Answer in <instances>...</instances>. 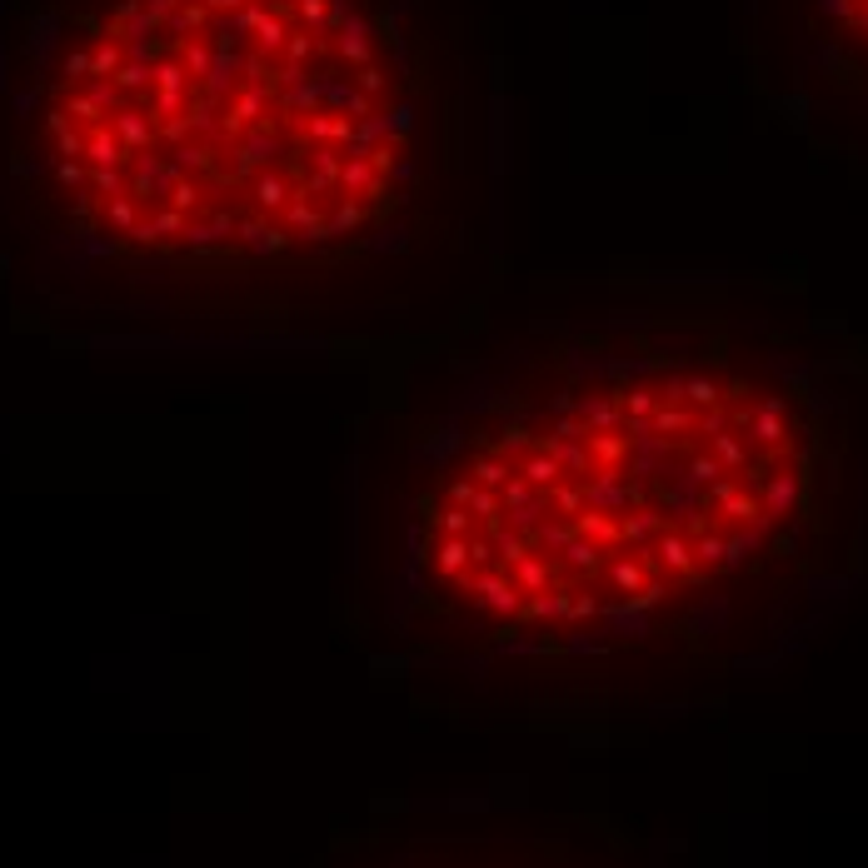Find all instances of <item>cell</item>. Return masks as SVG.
<instances>
[{"instance_id":"6da1fadb","label":"cell","mask_w":868,"mask_h":868,"mask_svg":"<svg viewBox=\"0 0 868 868\" xmlns=\"http://www.w3.org/2000/svg\"><path fill=\"white\" fill-rule=\"evenodd\" d=\"M814 494L804 410L724 355H564L479 395L410 514V574L499 644L644 639L649 614L779 549Z\"/></svg>"},{"instance_id":"7a4b0ae2","label":"cell","mask_w":868,"mask_h":868,"mask_svg":"<svg viewBox=\"0 0 868 868\" xmlns=\"http://www.w3.org/2000/svg\"><path fill=\"white\" fill-rule=\"evenodd\" d=\"M410 140L370 0H115L45 95L75 220L165 260L340 250L400 200Z\"/></svg>"},{"instance_id":"3957f363","label":"cell","mask_w":868,"mask_h":868,"mask_svg":"<svg viewBox=\"0 0 868 868\" xmlns=\"http://www.w3.org/2000/svg\"><path fill=\"white\" fill-rule=\"evenodd\" d=\"M834 10H839L844 30L868 50V0H834Z\"/></svg>"}]
</instances>
